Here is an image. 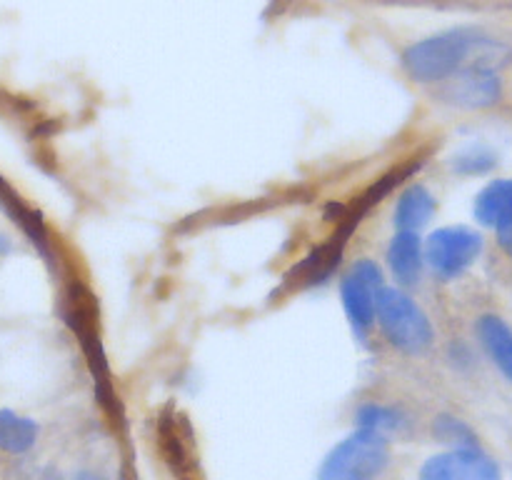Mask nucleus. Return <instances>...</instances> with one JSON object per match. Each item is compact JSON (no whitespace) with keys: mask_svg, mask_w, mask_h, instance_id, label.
<instances>
[{"mask_svg":"<svg viewBox=\"0 0 512 480\" xmlns=\"http://www.w3.org/2000/svg\"><path fill=\"white\" fill-rule=\"evenodd\" d=\"M488 48H493V40L485 38L475 28H453L443 30L438 35L418 40L403 50L405 73L415 83H443L450 75L460 73L463 68H470V60L475 58V65L493 68L488 63Z\"/></svg>","mask_w":512,"mask_h":480,"instance_id":"1","label":"nucleus"},{"mask_svg":"<svg viewBox=\"0 0 512 480\" xmlns=\"http://www.w3.org/2000/svg\"><path fill=\"white\" fill-rule=\"evenodd\" d=\"M375 323L390 345L405 355H425L435 343V328L413 295L385 285L375 300Z\"/></svg>","mask_w":512,"mask_h":480,"instance_id":"2","label":"nucleus"},{"mask_svg":"<svg viewBox=\"0 0 512 480\" xmlns=\"http://www.w3.org/2000/svg\"><path fill=\"white\" fill-rule=\"evenodd\" d=\"M388 463L390 440L358 428L325 455L318 480H378Z\"/></svg>","mask_w":512,"mask_h":480,"instance_id":"3","label":"nucleus"},{"mask_svg":"<svg viewBox=\"0 0 512 480\" xmlns=\"http://www.w3.org/2000/svg\"><path fill=\"white\" fill-rule=\"evenodd\" d=\"M385 288V273L373 258H360L340 280V300L355 338L365 343L375 325V300Z\"/></svg>","mask_w":512,"mask_h":480,"instance_id":"4","label":"nucleus"},{"mask_svg":"<svg viewBox=\"0 0 512 480\" xmlns=\"http://www.w3.org/2000/svg\"><path fill=\"white\" fill-rule=\"evenodd\" d=\"M483 253V235L468 225H448L430 233L423 243L425 265L435 278L453 280L463 275Z\"/></svg>","mask_w":512,"mask_h":480,"instance_id":"5","label":"nucleus"},{"mask_svg":"<svg viewBox=\"0 0 512 480\" xmlns=\"http://www.w3.org/2000/svg\"><path fill=\"white\" fill-rule=\"evenodd\" d=\"M500 465L480 448H450L420 468L418 480H500Z\"/></svg>","mask_w":512,"mask_h":480,"instance_id":"6","label":"nucleus"},{"mask_svg":"<svg viewBox=\"0 0 512 480\" xmlns=\"http://www.w3.org/2000/svg\"><path fill=\"white\" fill-rule=\"evenodd\" d=\"M438 98L453 108L463 110L490 108L500 98V80L493 68L470 65V68H463L460 73L450 75L448 80L440 83Z\"/></svg>","mask_w":512,"mask_h":480,"instance_id":"7","label":"nucleus"},{"mask_svg":"<svg viewBox=\"0 0 512 480\" xmlns=\"http://www.w3.org/2000/svg\"><path fill=\"white\" fill-rule=\"evenodd\" d=\"M388 268L393 278L398 280V288H413L418 285L420 275L425 268V255H423V240L418 233H405L398 230L388 245Z\"/></svg>","mask_w":512,"mask_h":480,"instance_id":"8","label":"nucleus"},{"mask_svg":"<svg viewBox=\"0 0 512 480\" xmlns=\"http://www.w3.org/2000/svg\"><path fill=\"white\" fill-rule=\"evenodd\" d=\"M475 335L490 363L512 383V328L500 315L485 313L475 323Z\"/></svg>","mask_w":512,"mask_h":480,"instance_id":"9","label":"nucleus"},{"mask_svg":"<svg viewBox=\"0 0 512 480\" xmlns=\"http://www.w3.org/2000/svg\"><path fill=\"white\" fill-rule=\"evenodd\" d=\"M475 220L485 228L500 230L512 223V178H498L475 195Z\"/></svg>","mask_w":512,"mask_h":480,"instance_id":"10","label":"nucleus"},{"mask_svg":"<svg viewBox=\"0 0 512 480\" xmlns=\"http://www.w3.org/2000/svg\"><path fill=\"white\" fill-rule=\"evenodd\" d=\"M435 210H438L435 195L425 185L415 183L400 193L398 203H395L393 220L405 233H418V230H423L433 220Z\"/></svg>","mask_w":512,"mask_h":480,"instance_id":"11","label":"nucleus"},{"mask_svg":"<svg viewBox=\"0 0 512 480\" xmlns=\"http://www.w3.org/2000/svg\"><path fill=\"white\" fill-rule=\"evenodd\" d=\"M355 423H358V428L373 430V433L390 440L393 435H403L408 430L410 418L398 405L363 403L358 408V413H355Z\"/></svg>","mask_w":512,"mask_h":480,"instance_id":"12","label":"nucleus"},{"mask_svg":"<svg viewBox=\"0 0 512 480\" xmlns=\"http://www.w3.org/2000/svg\"><path fill=\"white\" fill-rule=\"evenodd\" d=\"M38 440V425L35 420L15 413V410H0V450L10 455L28 453Z\"/></svg>","mask_w":512,"mask_h":480,"instance_id":"13","label":"nucleus"},{"mask_svg":"<svg viewBox=\"0 0 512 480\" xmlns=\"http://www.w3.org/2000/svg\"><path fill=\"white\" fill-rule=\"evenodd\" d=\"M450 165L458 175H485L498 165V155L488 145H468L453 155Z\"/></svg>","mask_w":512,"mask_h":480,"instance_id":"14","label":"nucleus"},{"mask_svg":"<svg viewBox=\"0 0 512 480\" xmlns=\"http://www.w3.org/2000/svg\"><path fill=\"white\" fill-rule=\"evenodd\" d=\"M433 435L440 443H448L450 448H478L473 428L455 415H438L433 420Z\"/></svg>","mask_w":512,"mask_h":480,"instance_id":"15","label":"nucleus"},{"mask_svg":"<svg viewBox=\"0 0 512 480\" xmlns=\"http://www.w3.org/2000/svg\"><path fill=\"white\" fill-rule=\"evenodd\" d=\"M495 233H498V240H500V245H503V248L508 250V253L512 255V223L505 225V228L495 230Z\"/></svg>","mask_w":512,"mask_h":480,"instance_id":"16","label":"nucleus"}]
</instances>
